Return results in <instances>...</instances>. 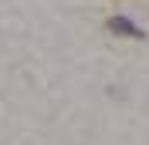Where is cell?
I'll return each mask as SVG.
<instances>
[{
  "label": "cell",
  "mask_w": 149,
  "mask_h": 145,
  "mask_svg": "<svg viewBox=\"0 0 149 145\" xmlns=\"http://www.w3.org/2000/svg\"><path fill=\"white\" fill-rule=\"evenodd\" d=\"M109 30H115L119 37H139V34H142V30L136 27L132 20H125V17H112V20H109Z\"/></svg>",
  "instance_id": "1"
}]
</instances>
